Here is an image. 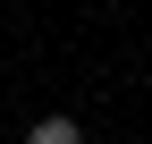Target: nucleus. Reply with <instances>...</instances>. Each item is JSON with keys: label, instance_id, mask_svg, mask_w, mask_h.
Returning a JSON list of instances; mask_svg holds the SVG:
<instances>
[{"label": "nucleus", "instance_id": "1", "mask_svg": "<svg viewBox=\"0 0 152 144\" xmlns=\"http://www.w3.org/2000/svg\"><path fill=\"white\" fill-rule=\"evenodd\" d=\"M26 144H93V136H85V119H59V110H51V119L26 127Z\"/></svg>", "mask_w": 152, "mask_h": 144}]
</instances>
